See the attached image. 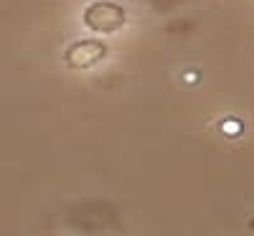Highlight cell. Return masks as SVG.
I'll use <instances>...</instances> for the list:
<instances>
[{"mask_svg": "<svg viewBox=\"0 0 254 236\" xmlns=\"http://www.w3.org/2000/svg\"><path fill=\"white\" fill-rule=\"evenodd\" d=\"M81 18H84V26L94 33H117L125 28L127 13L122 5L112 3V0H94V3L84 8Z\"/></svg>", "mask_w": 254, "mask_h": 236, "instance_id": "obj_1", "label": "cell"}, {"mask_svg": "<svg viewBox=\"0 0 254 236\" xmlns=\"http://www.w3.org/2000/svg\"><path fill=\"white\" fill-rule=\"evenodd\" d=\"M107 51H110L107 44L94 41V38L74 41V44L64 51V61H66L71 69H94L97 63H102L107 59Z\"/></svg>", "mask_w": 254, "mask_h": 236, "instance_id": "obj_2", "label": "cell"}, {"mask_svg": "<svg viewBox=\"0 0 254 236\" xmlns=\"http://www.w3.org/2000/svg\"><path fill=\"white\" fill-rule=\"evenodd\" d=\"M242 130H244V124L239 119H234V117H226L221 122V132H226V135H239Z\"/></svg>", "mask_w": 254, "mask_h": 236, "instance_id": "obj_3", "label": "cell"}]
</instances>
